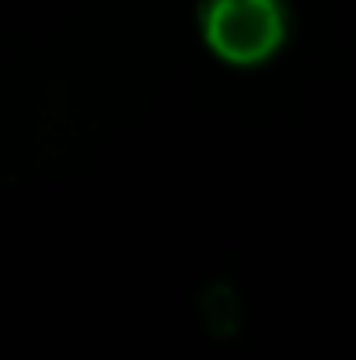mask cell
I'll return each mask as SVG.
<instances>
[{
  "label": "cell",
  "mask_w": 356,
  "mask_h": 360,
  "mask_svg": "<svg viewBox=\"0 0 356 360\" xmlns=\"http://www.w3.org/2000/svg\"><path fill=\"white\" fill-rule=\"evenodd\" d=\"M199 28L206 46L235 67L272 60L286 42L283 0H199Z\"/></svg>",
  "instance_id": "6da1fadb"
}]
</instances>
